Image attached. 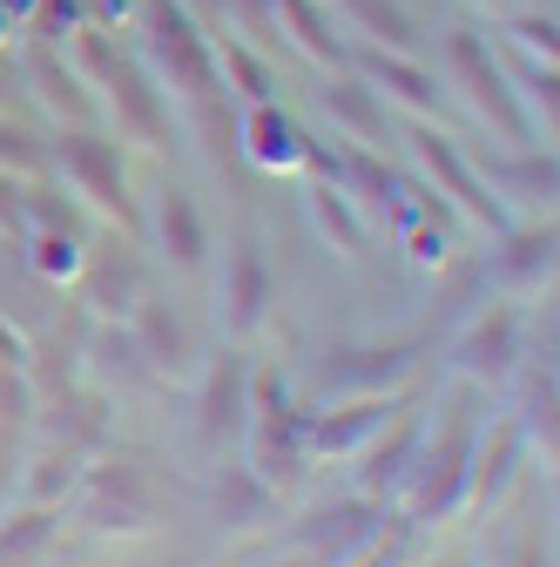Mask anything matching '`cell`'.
<instances>
[{
  "label": "cell",
  "mask_w": 560,
  "mask_h": 567,
  "mask_svg": "<svg viewBox=\"0 0 560 567\" xmlns=\"http://www.w3.org/2000/svg\"><path fill=\"white\" fill-rule=\"evenodd\" d=\"M0 224H21V189L0 183Z\"/></svg>",
  "instance_id": "obj_24"
},
{
  "label": "cell",
  "mask_w": 560,
  "mask_h": 567,
  "mask_svg": "<svg viewBox=\"0 0 560 567\" xmlns=\"http://www.w3.org/2000/svg\"><path fill=\"white\" fill-rule=\"evenodd\" d=\"M149 34H156V54H163V68L183 82V89H209V54H203V41H196V28L169 8V0H149Z\"/></svg>",
  "instance_id": "obj_2"
},
{
  "label": "cell",
  "mask_w": 560,
  "mask_h": 567,
  "mask_svg": "<svg viewBox=\"0 0 560 567\" xmlns=\"http://www.w3.org/2000/svg\"><path fill=\"white\" fill-rule=\"evenodd\" d=\"M89 520L95 527H143L149 520V480L128 473V466L102 473L95 480V501H89Z\"/></svg>",
  "instance_id": "obj_4"
},
{
  "label": "cell",
  "mask_w": 560,
  "mask_h": 567,
  "mask_svg": "<svg viewBox=\"0 0 560 567\" xmlns=\"http://www.w3.org/2000/svg\"><path fill=\"white\" fill-rule=\"evenodd\" d=\"M352 14L365 28H378L392 48H412V21H405V8H392V0H352Z\"/></svg>",
  "instance_id": "obj_14"
},
{
  "label": "cell",
  "mask_w": 560,
  "mask_h": 567,
  "mask_svg": "<svg viewBox=\"0 0 560 567\" xmlns=\"http://www.w3.org/2000/svg\"><path fill=\"white\" fill-rule=\"evenodd\" d=\"M418 150H426V163H433V169H439V176H446V183H453V189H459V196H466L473 209H479V217H500V209H494V203H486V196H479V183H473V169H466V163H459V156L446 150V142H439V135H418Z\"/></svg>",
  "instance_id": "obj_9"
},
{
  "label": "cell",
  "mask_w": 560,
  "mask_h": 567,
  "mask_svg": "<svg viewBox=\"0 0 560 567\" xmlns=\"http://www.w3.org/2000/svg\"><path fill=\"white\" fill-rule=\"evenodd\" d=\"M459 359H466V372H473V379H507V365H514V318L479 324V331H473V344L459 351Z\"/></svg>",
  "instance_id": "obj_7"
},
{
  "label": "cell",
  "mask_w": 560,
  "mask_h": 567,
  "mask_svg": "<svg viewBox=\"0 0 560 567\" xmlns=\"http://www.w3.org/2000/svg\"><path fill=\"white\" fill-rule=\"evenodd\" d=\"M163 244H169L183 264L203 257V224H196V203H189V196H169V203H163Z\"/></svg>",
  "instance_id": "obj_10"
},
{
  "label": "cell",
  "mask_w": 560,
  "mask_h": 567,
  "mask_svg": "<svg viewBox=\"0 0 560 567\" xmlns=\"http://www.w3.org/2000/svg\"><path fill=\"white\" fill-rule=\"evenodd\" d=\"M243 379H250V365L237 359V351H224L217 379H209V392H203V440L237 433V419H243Z\"/></svg>",
  "instance_id": "obj_5"
},
{
  "label": "cell",
  "mask_w": 560,
  "mask_h": 567,
  "mask_svg": "<svg viewBox=\"0 0 560 567\" xmlns=\"http://www.w3.org/2000/svg\"><path fill=\"white\" fill-rule=\"evenodd\" d=\"M284 14L298 21V41H304L311 54H338V41L324 34V21H318V8H311V0H284Z\"/></svg>",
  "instance_id": "obj_17"
},
{
  "label": "cell",
  "mask_w": 560,
  "mask_h": 567,
  "mask_svg": "<svg viewBox=\"0 0 560 567\" xmlns=\"http://www.w3.org/2000/svg\"><path fill=\"white\" fill-rule=\"evenodd\" d=\"M102 61V75H108V89H115V102H122V122L135 128V135H163V109H156V95L143 89V75H135L128 61H115V54H95Z\"/></svg>",
  "instance_id": "obj_6"
},
{
  "label": "cell",
  "mask_w": 560,
  "mask_h": 567,
  "mask_svg": "<svg viewBox=\"0 0 560 567\" xmlns=\"http://www.w3.org/2000/svg\"><path fill=\"white\" fill-rule=\"evenodd\" d=\"M0 163H21V169H34V163H41V142H34L28 128H14V122H0Z\"/></svg>",
  "instance_id": "obj_20"
},
{
  "label": "cell",
  "mask_w": 560,
  "mask_h": 567,
  "mask_svg": "<svg viewBox=\"0 0 560 567\" xmlns=\"http://www.w3.org/2000/svg\"><path fill=\"white\" fill-rule=\"evenodd\" d=\"M520 257H507L500 264V277H540L547 264H553V237H527V244H514Z\"/></svg>",
  "instance_id": "obj_18"
},
{
  "label": "cell",
  "mask_w": 560,
  "mask_h": 567,
  "mask_svg": "<svg viewBox=\"0 0 560 567\" xmlns=\"http://www.w3.org/2000/svg\"><path fill=\"white\" fill-rule=\"evenodd\" d=\"M257 311H263V264H257V250H237V264H230V318L257 324Z\"/></svg>",
  "instance_id": "obj_8"
},
{
  "label": "cell",
  "mask_w": 560,
  "mask_h": 567,
  "mask_svg": "<svg viewBox=\"0 0 560 567\" xmlns=\"http://www.w3.org/2000/svg\"><path fill=\"white\" fill-rule=\"evenodd\" d=\"M453 68L473 82V95H479V109L494 115L514 142H527V115L514 109V95H507V82H500V68H486V54H479V41L473 34H453Z\"/></svg>",
  "instance_id": "obj_3"
},
{
  "label": "cell",
  "mask_w": 560,
  "mask_h": 567,
  "mask_svg": "<svg viewBox=\"0 0 560 567\" xmlns=\"http://www.w3.org/2000/svg\"><path fill=\"white\" fill-rule=\"evenodd\" d=\"M527 419H533V433H540V440H553V379H533Z\"/></svg>",
  "instance_id": "obj_22"
},
{
  "label": "cell",
  "mask_w": 560,
  "mask_h": 567,
  "mask_svg": "<svg viewBox=\"0 0 560 567\" xmlns=\"http://www.w3.org/2000/svg\"><path fill=\"white\" fill-rule=\"evenodd\" d=\"M324 102L344 115V122H352V128H365V135H378V102L359 89V82H338V89H324Z\"/></svg>",
  "instance_id": "obj_13"
},
{
  "label": "cell",
  "mask_w": 560,
  "mask_h": 567,
  "mask_svg": "<svg viewBox=\"0 0 560 567\" xmlns=\"http://www.w3.org/2000/svg\"><path fill=\"white\" fill-rule=\"evenodd\" d=\"M520 34H527V41H533V48H540V41H547V48H553V21H520Z\"/></svg>",
  "instance_id": "obj_25"
},
{
  "label": "cell",
  "mask_w": 560,
  "mask_h": 567,
  "mask_svg": "<svg viewBox=\"0 0 560 567\" xmlns=\"http://www.w3.org/2000/svg\"><path fill=\"white\" fill-rule=\"evenodd\" d=\"M61 169L75 176L102 209H115L122 224H135L128 189H122V163H115V142H102V135H68V142H61Z\"/></svg>",
  "instance_id": "obj_1"
},
{
  "label": "cell",
  "mask_w": 560,
  "mask_h": 567,
  "mask_svg": "<svg viewBox=\"0 0 560 567\" xmlns=\"http://www.w3.org/2000/svg\"><path fill=\"white\" fill-rule=\"evenodd\" d=\"M143 338H149L156 359H169V365L183 359V331H176V318H169L163 305H149V311H143Z\"/></svg>",
  "instance_id": "obj_15"
},
{
  "label": "cell",
  "mask_w": 560,
  "mask_h": 567,
  "mask_svg": "<svg viewBox=\"0 0 560 567\" xmlns=\"http://www.w3.org/2000/svg\"><path fill=\"white\" fill-rule=\"evenodd\" d=\"M378 419H385L378 405H359L352 419H338V425L324 419V425H318V446H352V440H365V433H372V425H378Z\"/></svg>",
  "instance_id": "obj_16"
},
{
  "label": "cell",
  "mask_w": 560,
  "mask_h": 567,
  "mask_svg": "<svg viewBox=\"0 0 560 567\" xmlns=\"http://www.w3.org/2000/svg\"><path fill=\"white\" fill-rule=\"evenodd\" d=\"M378 82H385L398 102H412V109H433V102H439L433 75H418V68H405V61H378Z\"/></svg>",
  "instance_id": "obj_11"
},
{
  "label": "cell",
  "mask_w": 560,
  "mask_h": 567,
  "mask_svg": "<svg viewBox=\"0 0 560 567\" xmlns=\"http://www.w3.org/2000/svg\"><path fill=\"white\" fill-rule=\"evenodd\" d=\"M318 217H324V230H338L344 244H359V224H352V209H344L331 189H318Z\"/></svg>",
  "instance_id": "obj_21"
},
{
  "label": "cell",
  "mask_w": 560,
  "mask_h": 567,
  "mask_svg": "<svg viewBox=\"0 0 560 567\" xmlns=\"http://www.w3.org/2000/svg\"><path fill=\"white\" fill-rule=\"evenodd\" d=\"M34 82H41V102H48L54 115H61V109H68V115H75V122L89 115V102L75 95V75H61V68H54V61H34Z\"/></svg>",
  "instance_id": "obj_12"
},
{
  "label": "cell",
  "mask_w": 560,
  "mask_h": 567,
  "mask_svg": "<svg viewBox=\"0 0 560 567\" xmlns=\"http://www.w3.org/2000/svg\"><path fill=\"white\" fill-rule=\"evenodd\" d=\"M520 567H540V554H533V547H527V554H520Z\"/></svg>",
  "instance_id": "obj_26"
},
{
  "label": "cell",
  "mask_w": 560,
  "mask_h": 567,
  "mask_svg": "<svg viewBox=\"0 0 560 567\" xmlns=\"http://www.w3.org/2000/svg\"><path fill=\"white\" fill-rule=\"evenodd\" d=\"M257 156H270V163H291V156H298V135H291L284 122H270V115H263V122H257Z\"/></svg>",
  "instance_id": "obj_19"
},
{
  "label": "cell",
  "mask_w": 560,
  "mask_h": 567,
  "mask_svg": "<svg viewBox=\"0 0 560 567\" xmlns=\"http://www.w3.org/2000/svg\"><path fill=\"white\" fill-rule=\"evenodd\" d=\"M230 68H237V82H243V95H250V102H263V95H270V75H263V68H257L243 48H230Z\"/></svg>",
  "instance_id": "obj_23"
}]
</instances>
